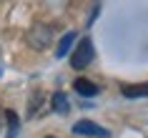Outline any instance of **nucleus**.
<instances>
[{"label":"nucleus","mask_w":148,"mask_h":138,"mask_svg":"<svg viewBox=\"0 0 148 138\" xmlns=\"http://www.w3.org/2000/svg\"><path fill=\"white\" fill-rule=\"evenodd\" d=\"M45 138H55V136H45Z\"/></svg>","instance_id":"9d476101"},{"label":"nucleus","mask_w":148,"mask_h":138,"mask_svg":"<svg viewBox=\"0 0 148 138\" xmlns=\"http://www.w3.org/2000/svg\"><path fill=\"white\" fill-rule=\"evenodd\" d=\"M40 100H43V93H35V95H33V100H30V103H28V115H30V118H33V115H35V111H38V106H40Z\"/></svg>","instance_id":"1a4fd4ad"},{"label":"nucleus","mask_w":148,"mask_h":138,"mask_svg":"<svg viewBox=\"0 0 148 138\" xmlns=\"http://www.w3.org/2000/svg\"><path fill=\"white\" fill-rule=\"evenodd\" d=\"M50 40H53V28L50 25H33L30 30H28V43H30V48H35V50H45V48H50Z\"/></svg>","instance_id":"f03ea898"},{"label":"nucleus","mask_w":148,"mask_h":138,"mask_svg":"<svg viewBox=\"0 0 148 138\" xmlns=\"http://www.w3.org/2000/svg\"><path fill=\"white\" fill-rule=\"evenodd\" d=\"M5 121H8V136L5 138H15L18 136V115L13 111H5Z\"/></svg>","instance_id":"0eeeda50"},{"label":"nucleus","mask_w":148,"mask_h":138,"mask_svg":"<svg viewBox=\"0 0 148 138\" xmlns=\"http://www.w3.org/2000/svg\"><path fill=\"white\" fill-rule=\"evenodd\" d=\"M73 133H75V136H90V138H110V130L108 128H101L98 123L86 121V118L73 126Z\"/></svg>","instance_id":"7ed1b4c3"},{"label":"nucleus","mask_w":148,"mask_h":138,"mask_svg":"<svg viewBox=\"0 0 148 138\" xmlns=\"http://www.w3.org/2000/svg\"><path fill=\"white\" fill-rule=\"evenodd\" d=\"M73 43H75V33H65V35L60 38V43H58V48H55V55H58V58L68 55V50H70Z\"/></svg>","instance_id":"423d86ee"},{"label":"nucleus","mask_w":148,"mask_h":138,"mask_svg":"<svg viewBox=\"0 0 148 138\" xmlns=\"http://www.w3.org/2000/svg\"><path fill=\"white\" fill-rule=\"evenodd\" d=\"M93 40L90 38H83L75 45V50H73V55H70V65L75 70H83V68H88L90 65V60H93Z\"/></svg>","instance_id":"f257e3e1"},{"label":"nucleus","mask_w":148,"mask_h":138,"mask_svg":"<svg viewBox=\"0 0 148 138\" xmlns=\"http://www.w3.org/2000/svg\"><path fill=\"white\" fill-rule=\"evenodd\" d=\"M121 93H123L125 98H143V95H148V83L123 85V88H121Z\"/></svg>","instance_id":"39448f33"},{"label":"nucleus","mask_w":148,"mask_h":138,"mask_svg":"<svg viewBox=\"0 0 148 138\" xmlns=\"http://www.w3.org/2000/svg\"><path fill=\"white\" fill-rule=\"evenodd\" d=\"M73 88H75L80 95H86V98H93V95H98V93H101V88H98L93 80H88V78H78V80L73 83Z\"/></svg>","instance_id":"20e7f679"},{"label":"nucleus","mask_w":148,"mask_h":138,"mask_svg":"<svg viewBox=\"0 0 148 138\" xmlns=\"http://www.w3.org/2000/svg\"><path fill=\"white\" fill-rule=\"evenodd\" d=\"M53 108L58 111V113H68V111H70L68 98H65L63 93H55V95H53Z\"/></svg>","instance_id":"6e6552de"}]
</instances>
